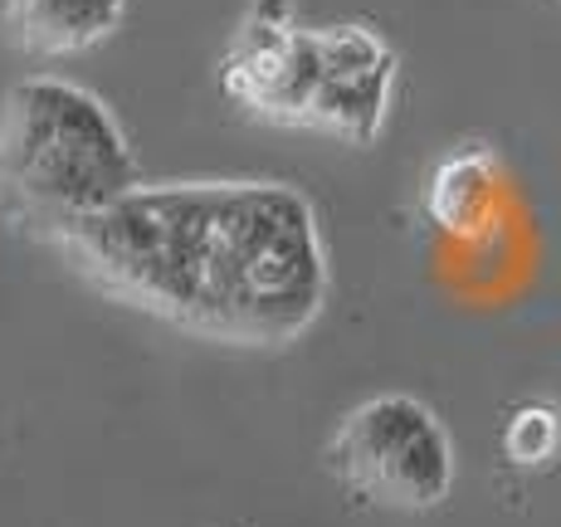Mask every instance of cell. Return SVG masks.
<instances>
[{
	"label": "cell",
	"instance_id": "cell-6",
	"mask_svg": "<svg viewBox=\"0 0 561 527\" xmlns=\"http://www.w3.org/2000/svg\"><path fill=\"white\" fill-rule=\"evenodd\" d=\"M420 215L445 240H483L499 215V157L483 142H463L445 152L420 186Z\"/></svg>",
	"mask_w": 561,
	"mask_h": 527
},
{
	"label": "cell",
	"instance_id": "cell-3",
	"mask_svg": "<svg viewBox=\"0 0 561 527\" xmlns=\"http://www.w3.org/2000/svg\"><path fill=\"white\" fill-rule=\"evenodd\" d=\"M328 469L352 499L391 513H430L455 493V435L420 396L386 391L352 405L328 439Z\"/></svg>",
	"mask_w": 561,
	"mask_h": 527
},
{
	"label": "cell",
	"instance_id": "cell-2",
	"mask_svg": "<svg viewBox=\"0 0 561 527\" xmlns=\"http://www.w3.org/2000/svg\"><path fill=\"white\" fill-rule=\"evenodd\" d=\"M142 181L127 127L93 89L59 73L10 83L0 103V220L59 244Z\"/></svg>",
	"mask_w": 561,
	"mask_h": 527
},
{
	"label": "cell",
	"instance_id": "cell-4",
	"mask_svg": "<svg viewBox=\"0 0 561 527\" xmlns=\"http://www.w3.org/2000/svg\"><path fill=\"white\" fill-rule=\"evenodd\" d=\"M396 79L401 59L376 25L342 20L312 30V93L304 127L352 147H371L391 117Z\"/></svg>",
	"mask_w": 561,
	"mask_h": 527
},
{
	"label": "cell",
	"instance_id": "cell-8",
	"mask_svg": "<svg viewBox=\"0 0 561 527\" xmlns=\"http://www.w3.org/2000/svg\"><path fill=\"white\" fill-rule=\"evenodd\" d=\"M499 445H503V459L513 469H523V474L547 469L561 455V405L542 401V396L537 401H517L508 421H503Z\"/></svg>",
	"mask_w": 561,
	"mask_h": 527
},
{
	"label": "cell",
	"instance_id": "cell-1",
	"mask_svg": "<svg viewBox=\"0 0 561 527\" xmlns=\"http://www.w3.org/2000/svg\"><path fill=\"white\" fill-rule=\"evenodd\" d=\"M54 250L99 294L225 347H288L332 298L328 234L294 181H137Z\"/></svg>",
	"mask_w": 561,
	"mask_h": 527
},
{
	"label": "cell",
	"instance_id": "cell-5",
	"mask_svg": "<svg viewBox=\"0 0 561 527\" xmlns=\"http://www.w3.org/2000/svg\"><path fill=\"white\" fill-rule=\"evenodd\" d=\"M220 93L259 123L304 127L312 93V30L294 0H250L220 54Z\"/></svg>",
	"mask_w": 561,
	"mask_h": 527
},
{
	"label": "cell",
	"instance_id": "cell-7",
	"mask_svg": "<svg viewBox=\"0 0 561 527\" xmlns=\"http://www.w3.org/2000/svg\"><path fill=\"white\" fill-rule=\"evenodd\" d=\"M133 0H5V39L30 59H73L123 25Z\"/></svg>",
	"mask_w": 561,
	"mask_h": 527
}]
</instances>
